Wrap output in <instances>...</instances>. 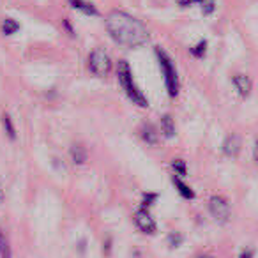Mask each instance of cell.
<instances>
[{
	"mask_svg": "<svg viewBox=\"0 0 258 258\" xmlns=\"http://www.w3.org/2000/svg\"><path fill=\"white\" fill-rule=\"evenodd\" d=\"M106 32L118 46L138 48L151 39V32L144 22L124 11H113L104 20Z\"/></svg>",
	"mask_w": 258,
	"mask_h": 258,
	"instance_id": "cell-1",
	"label": "cell"
},
{
	"mask_svg": "<svg viewBox=\"0 0 258 258\" xmlns=\"http://www.w3.org/2000/svg\"><path fill=\"white\" fill-rule=\"evenodd\" d=\"M115 73H117V80H118V83H120L122 90L125 92V96L133 101L137 106L147 108L149 101H147V97H145V94L142 92V90L137 87V83H135V78H133V73H131V66H129V62L118 60L117 66H115Z\"/></svg>",
	"mask_w": 258,
	"mask_h": 258,
	"instance_id": "cell-2",
	"label": "cell"
},
{
	"mask_svg": "<svg viewBox=\"0 0 258 258\" xmlns=\"http://www.w3.org/2000/svg\"><path fill=\"white\" fill-rule=\"evenodd\" d=\"M154 51H156V57H158L159 68H161L163 78H165L166 92H168V96L172 97V99H175L180 90V80H179V73H177V69H175V64H173V60L168 57V53H166L163 48L156 46Z\"/></svg>",
	"mask_w": 258,
	"mask_h": 258,
	"instance_id": "cell-3",
	"label": "cell"
},
{
	"mask_svg": "<svg viewBox=\"0 0 258 258\" xmlns=\"http://www.w3.org/2000/svg\"><path fill=\"white\" fill-rule=\"evenodd\" d=\"M111 68H113V66H111V58L104 48L99 46V48H94V50L90 51L89 69L92 75L104 78V76H108L111 73Z\"/></svg>",
	"mask_w": 258,
	"mask_h": 258,
	"instance_id": "cell-4",
	"label": "cell"
},
{
	"mask_svg": "<svg viewBox=\"0 0 258 258\" xmlns=\"http://www.w3.org/2000/svg\"><path fill=\"white\" fill-rule=\"evenodd\" d=\"M207 207H209L211 216L214 218V221H218L219 225L228 223L230 216H232V209H230V204L225 197H221V195H214V197H211L209 198Z\"/></svg>",
	"mask_w": 258,
	"mask_h": 258,
	"instance_id": "cell-5",
	"label": "cell"
},
{
	"mask_svg": "<svg viewBox=\"0 0 258 258\" xmlns=\"http://www.w3.org/2000/svg\"><path fill=\"white\" fill-rule=\"evenodd\" d=\"M135 225L140 232H144L145 235H154L158 232V225H156L154 218L151 216V212L147 209L140 207L135 214Z\"/></svg>",
	"mask_w": 258,
	"mask_h": 258,
	"instance_id": "cell-6",
	"label": "cell"
},
{
	"mask_svg": "<svg viewBox=\"0 0 258 258\" xmlns=\"http://www.w3.org/2000/svg\"><path fill=\"white\" fill-rule=\"evenodd\" d=\"M232 83H233V87H235L237 94H239L242 99H247V97L251 96V92H253V82H251V78L247 75L239 73V75H235L232 78Z\"/></svg>",
	"mask_w": 258,
	"mask_h": 258,
	"instance_id": "cell-7",
	"label": "cell"
},
{
	"mask_svg": "<svg viewBox=\"0 0 258 258\" xmlns=\"http://www.w3.org/2000/svg\"><path fill=\"white\" fill-rule=\"evenodd\" d=\"M240 147H242L240 137H239V135L232 133V135H228V137L225 138V142H223V145H221V151H223V154H225L226 158H235V156H239Z\"/></svg>",
	"mask_w": 258,
	"mask_h": 258,
	"instance_id": "cell-8",
	"label": "cell"
},
{
	"mask_svg": "<svg viewBox=\"0 0 258 258\" xmlns=\"http://www.w3.org/2000/svg\"><path fill=\"white\" fill-rule=\"evenodd\" d=\"M140 137H142V140L145 142V144H149V145H156L159 142V137H158V131H156V127L152 124H144L142 125V129H140Z\"/></svg>",
	"mask_w": 258,
	"mask_h": 258,
	"instance_id": "cell-9",
	"label": "cell"
},
{
	"mask_svg": "<svg viewBox=\"0 0 258 258\" xmlns=\"http://www.w3.org/2000/svg\"><path fill=\"white\" fill-rule=\"evenodd\" d=\"M69 4H71L76 11L83 13V15H87V16H97L99 15V11H97L96 6L90 4V2H85V0H69Z\"/></svg>",
	"mask_w": 258,
	"mask_h": 258,
	"instance_id": "cell-10",
	"label": "cell"
},
{
	"mask_svg": "<svg viewBox=\"0 0 258 258\" xmlns=\"http://www.w3.org/2000/svg\"><path fill=\"white\" fill-rule=\"evenodd\" d=\"M161 133L165 135L166 138H173L175 137V120H173L172 115H163L161 117Z\"/></svg>",
	"mask_w": 258,
	"mask_h": 258,
	"instance_id": "cell-11",
	"label": "cell"
},
{
	"mask_svg": "<svg viewBox=\"0 0 258 258\" xmlns=\"http://www.w3.org/2000/svg\"><path fill=\"white\" fill-rule=\"evenodd\" d=\"M172 182H173V186H175V189L179 191L180 197L186 198V200H193V198H195V191L191 189V187L187 186L186 182H182V179H180V177H173Z\"/></svg>",
	"mask_w": 258,
	"mask_h": 258,
	"instance_id": "cell-12",
	"label": "cell"
},
{
	"mask_svg": "<svg viewBox=\"0 0 258 258\" xmlns=\"http://www.w3.org/2000/svg\"><path fill=\"white\" fill-rule=\"evenodd\" d=\"M69 154H71V159L75 165H83L87 159V151L82 147L80 144H75L71 147V151H69Z\"/></svg>",
	"mask_w": 258,
	"mask_h": 258,
	"instance_id": "cell-13",
	"label": "cell"
},
{
	"mask_svg": "<svg viewBox=\"0 0 258 258\" xmlns=\"http://www.w3.org/2000/svg\"><path fill=\"white\" fill-rule=\"evenodd\" d=\"M0 258H13V251L4 230L0 228Z\"/></svg>",
	"mask_w": 258,
	"mask_h": 258,
	"instance_id": "cell-14",
	"label": "cell"
},
{
	"mask_svg": "<svg viewBox=\"0 0 258 258\" xmlns=\"http://www.w3.org/2000/svg\"><path fill=\"white\" fill-rule=\"evenodd\" d=\"M18 30H20V23L16 22V20L4 18V22H2V32H4L6 36H13V34H16Z\"/></svg>",
	"mask_w": 258,
	"mask_h": 258,
	"instance_id": "cell-15",
	"label": "cell"
},
{
	"mask_svg": "<svg viewBox=\"0 0 258 258\" xmlns=\"http://www.w3.org/2000/svg\"><path fill=\"white\" fill-rule=\"evenodd\" d=\"M191 55L193 57H197V58H204L205 57V53H207V41L205 39H200L198 41V44H195L193 48H191Z\"/></svg>",
	"mask_w": 258,
	"mask_h": 258,
	"instance_id": "cell-16",
	"label": "cell"
},
{
	"mask_svg": "<svg viewBox=\"0 0 258 258\" xmlns=\"http://www.w3.org/2000/svg\"><path fill=\"white\" fill-rule=\"evenodd\" d=\"M2 120H4V129L6 133H8V137L11 138V140H16V129H15V124H13L11 117H9L8 113L2 115Z\"/></svg>",
	"mask_w": 258,
	"mask_h": 258,
	"instance_id": "cell-17",
	"label": "cell"
},
{
	"mask_svg": "<svg viewBox=\"0 0 258 258\" xmlns=\"http://www.w3.org/2000/svg\"><path fill=\"white\" fill-rule=\"evenodd\" d=\"M195 2H198V4H200L202 13H204L205 16H209V15H212V13H214V9H216L214 0H195Z\"/></svg>",
	"mask_w": 258,
	"mask_h": 258,
	"instance_id": "cell-18",
	"label": "cell"
},
{
	"mask_svg": "<svg viewBox=\"0 0 258 258\" xmlns=\"http://www.w3.org/2000/svg\"><path fill=\"white\" fill-rule=\"evenodd\" d=\"M172 168L175 170V173L179 177H186L187 175L186 161H182V159H173V161H172Z\"/></svg>",
	"mask_w": 258,
	"mask_h": 258,
	"instance_id": "cell-19",
	"label": "cell"
},
{
	"mask_svg": "<svg viewBox=\"0 0 258 258\" xmlns=\"http://www.w3.org/2000/svg\"><path fill=\"white\" fill-rule=\"evenodd\" d=\"M182 242H184L182 233H179V232H170V233H168V244H170L172 247H179Z\"/></svg>",
	"mask_w": 258,
	"mask_h": 258,
	"instance_id": "cell-20",
	"label": "cell"
},
{
	"mask_svg": "<svg viewBox=\"0 0 258 258\" xmlns=\"http://www.w3.org/2000/svg\"><path fill=\"white\" fill-rule=\"evenodd\" d=\"M156 200H158V195H156V193H145L144 195V202H142V207L149 209Z\"/></svg>",
	"mask_w": 258,
	"mask_h": 258,
	"instance_id": "cell-21",
	"label": "cell"
},
{
	"mask_svg": "<svg viewBox=\"0 0 258 258\" xmlns=\"http://www.w3.org/2000/svg\"><path fill=\"white\" fill-rule=\"evenodd\" d=\"M239 258H254V251L251 249V247H246V249L240 251Z\"/></svg>",
	"mask_w": 258,
	"mask_h": 258,
	"instance_id": "cell-22",
	"label": "cell"
},
{
	"mask_svg": "<svg viewBox=\"0 0 258 258\" xmlns=\"http://www.w3.org/2000/svg\"><path fill=\"white\" fill-rule=\"evenodd\" d=\"M64 29L68 30L71 36H75V29H73V25H71V22H68V20H64Z\"/></svg>",
	"mask_w": 258,
	"mask_h": 258,
	"instance_id": "cell-23",
	"label": "cell"
},
{
	"mask_svg": "<svg viewBox=\"0 0 258 258\" xmlns=\"http://www.w3.org/2000/svg\"><path fill=\"white\" fill-rule=\"evenodd\" d=\"M253 159L258 163V138H256V142H254V145H253Z\"/></svg>",
	"mask_w": 258,
	"mask_h": 258,
	"instance_id": "cell-24",
	"label": "cell"
},
{
	"mask_svg": "<svg viewBox=\"0 0 258 258\" xmlns=\"http://www.w3.org/2000/svg\"><path fill=\"white\" fill-rule=\"evenodd\" d=\"M193 2H195V0H177V4L182 6V8H187V6H191Z\"/></svg>",
	"mask_w": 258,
	"mask_h": 258,
	"instance_id": "cell-25",
	"label": "cell"
},
{
	"mask_svg": "<svg viewBox=\"0 0 258 258\" xmlns=\"http://www.w3.org/2000/svg\"><path fill=\"white\" fill-rule=\"evenodd\" d=\"M4 202V191H2V186H0V204Z\"/></svg>",
	"mask_w": 258,
	"mask_h": 258,
	"instance_id": "cell-26",
	"label": "cell"
},
{
	"mask_svg": "<svg viewBox=\"0 0 258 258\" xmlns=\"http://www.w3.org/2000/svg\"><path fill=\"white\" fill-rule=\"evenodd\" d=\"M198 258H214V256H211V254H200Z\"/></svg>",
	"mask_w": 258,
	"mask_h": 258,
	"instance_id": "cell-27",
	"label": "cell"
}]
</instances>
